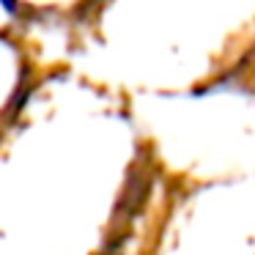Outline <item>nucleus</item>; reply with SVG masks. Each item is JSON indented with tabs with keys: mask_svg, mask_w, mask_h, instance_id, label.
Wrapping results in <instances>:
<instances>
[{
	"mask_svg": "<svg viewBox=\"0 0 255 255\" xmlns=\"http://www.w3.org/2000/svg\"><path fill=\"white\" fill-rule=\"evenodd\" d=\"M0 6L6 8V14H11V17H14V14H17V6H19V3H17V0H0Z\"/></svg>",
	"mask_w": 255,
	"mask_h": 255,
	"instance_id": "obj_1",
	"label": "nucleus"
}]
</instances>
